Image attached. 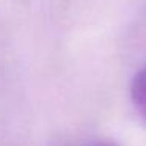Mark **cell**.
<instances>
[{"mask_svg":"<svg viewBox=\"0 0 146 146\" xmlns=\"http://www.w3.org/2000/svg\"><path fill=\"white\" fill-rule=\"evenodd\" d=\"M130 101L138 115L146 119V68L140 69L132 77L130 83Z\"/></svg>","mask_w":146,"mask_h":146,"instance_id":"1","label":"cell"},{"mask_svg":"<svg viewBox=\"0 0 146 146\" xmlns=\"http://www.w3.org/2000/svg\"><path fill=\"white\" fill-rule=\"evenodd\" d=\"M98 146H111V145H98Z\"/></svg>","mask_w":146,"mask_h":146,"instance_id":"2","label":"cell"}]
</instances>
